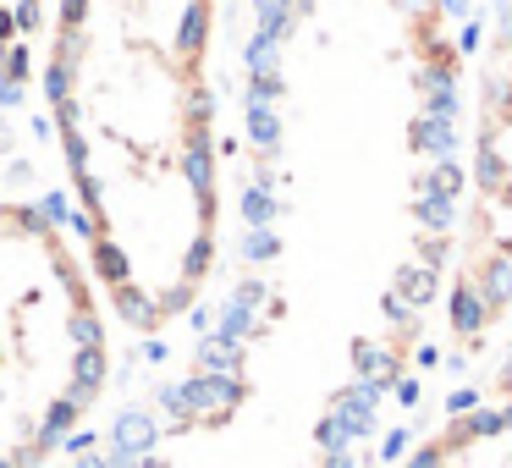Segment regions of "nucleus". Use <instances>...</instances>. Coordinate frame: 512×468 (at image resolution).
<instances>
[{
	"label": "nucleus",
	"mask_w": 512,
	"mask_h": 468,
	"mask_svg": "<svg viewBox=\"0 0 512 468\" xmlns=\"http://www.w3.org/2000/svg\"><path fill=\"white\" fill-rule=\"evenodd\" d=\"M50 122L105 309L160 336L221 265L215 0H56Z\"/></svg>",
	"instance_id": "f257e3e1"
},
{
	"label": "nucleus",
	"mask_w": 512,
	"mask_h": 468,
	"mask_svg": "<svg viewBox=\"0 0 512 468\" xmlns=\"http://www.w3.org/2000/svg\"><path fill=\"white\" fill-rule=\"evenodd\" d=\"M512 320V0H501L479 67L474 100V177L457 232V270L446 292V331L457 353Z\"/></svg>",
	"instance_id": "7ed1b4c3"
},
{
	"label": "nucleus",
	"mask_w": 512,
	"mask_h": 468,
	"mask_svg": "<svg viewBox=\"0 0 512 468\" xmlns=\"http://www.w3.org/2000/svg\"><path fill=\"white\" fill-rule=\"evenodd\" d=\"M402 468H512V331L485 397L457 408Z\"/></svg>",
	"instance_id": "20e7f679"
},
{
	"label": "nucleus",
	"mask_w": 512,
	"mask_h": 468,
	"mask_svg": "<svg viewBox=\"0 0 512 468\" xmlns=\"http://www.w3.org/2000/svg\"><path fill=\"white\" fill-rule=\"evenodd\" d=\"M111 380L105 298L56 215L0 204V468H45Z\"/></svg>",
	"instance_id": "f03ea898"
}]
</instances>
